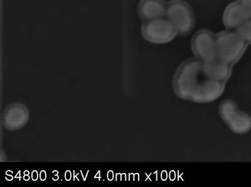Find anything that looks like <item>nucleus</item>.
I'll return each instance as SVG.
<instances>
[{
	"mask_svg": "<svg viewBox=\"0 0 251 187\" xmlns=\"http://www.w3.org/2000/svg\"><path fill=\"white\" fill-rule=\"evenodd\" d=\"M225 84L208 77L202 70V62L197 59L181 64L174 79L175 92L179 97L199 104L216 101L223 94Z\"/></svg>",
	"mask_w": 251,
	"mask_h": 187,
	"instance_id": "obj_1",
	"label": "nucleus"
},
{
	"mask_svg": "<svg viewBox=\"0 0 251 187\" xmlns=\"http://www.w3.org/2000/svg\"><path fill=\"white\" fill-rule=\"evenodd\" d=\"M216 42L217 59L232 66L243 56L248 46L236 31L219 33Z\"/></svg>",
	"mask_w": 251,
	"mask_h": 187,
	"instance_id": "obj_2",
	"label": "nucleus"
},
{
	"mask_svg": "<svg viewBox=\"0 0 251 187\" xmlns=\"http://www.w3.org/2000/svg\"><path fill=\"white\" fill-rule=\"evenodd\" d=\"M165 18L177 35L187 36L194 30L196 19L191 6L183 0H171L167 3Z\"/></svg>",
	"mask_w": 251,
	"mask_h": 187,
	"instance_id": "obj_3",
	"label": "nucleus"
},
{
	"mask_svg": "<svg viewBox=\"0 0 251 187\" xmlns=\"http://www.w3.org/2000/svg\"><path fill=\"white\" fill-rule=\"evenodd\" d=\"M219 113L233 132L244 134L251 129V117L241 112L232 100H224L219 106Z\"/></svg>",
	"mask_w": 251,
	"mask_h": 187,
	"instance_id": "obj_4",
	"label": "nucleus"
},
{
	"mask_svg": "<svg viewBox=\"0 0 251 187\" xmlns=\"http://www.w3.org/2000/svg\"><path fill=\"white\" fill-rule=\"evenodd\" d=\"M141 34L147 41L159 44L169 43L177 35L174 26L165 17L144 22Z\"/></svg>",
	"mask_w": 251,
	"mask_h": 187,
	"instance_id": "obj_5",
	"label": "nucleus"
},
{
	"mask_svg": "<svg viewBox=\"0 0 251 187\" xmlns=\"http://www.w3.org/2000/svg\"><path fill=\"white\" fill-rule=\"evenodd\" d=\"M192 50L196 59L203 63L217 60L216 35L211 31L201 30L193 37Z\"/></svg>",
	"mask_w": 251,
	"mask_h": 187,
	"instance_id": "obj_6",
	"label": "nucleus"
},
{
	"mask_svg": "<svg viewBox=\"0 0 251 187\" xmlns=\"http://www.w3.org/2000/svg\"><path fill=\"white\" fill-rule=\"evenodd\" d=\"M251 18L250 13L237 0L226 7L224 12L223 21L225 27L230 30L237 29Z\"/></svg>",
	"mask_w": 251,
	"mask_h": 187,
	"instance_id": "obj_7",
	"label": "nucleus"
},
{
	"mask_svg": "<svg viewBox=\"0 0 251 187\" xmlns=\"http://www.w3.org/2000/svg\"><path fill=\"white\" fill-rule=\"evenodd\" d=\"M167 3L163 0H141L138 6L139 17L143 22L165 18Z\"/></svg>",
	"mask_w": 251,
	"mask_h": 187,
	"instance_id": "obj_8",
	"label": "nucleus"
},
{
	"mask_svg": "<svg viewBox=\"0 0 251 187\" xmlns=\"http://www.w3.org/2000/svg\"><path fill=\"white\" fill-rule=\"evenodd\" d=\"M29 118L27 109L22 104H14L4 111V126L8 130H18L28 122Z\"/></svg>",
	"mask_w": 251,
	"mask_h": 187,
	"instance_id": "obj_9",
	"label": "nucleus"
},
{
	"mask_svg": "<svg viewBox=\"0 0 251 187\" xmlns=\"http://www.w3.org/2000/svg\"><path fill=\"white\" fill-rule=\"evenodd\" d=\"M202 70L210 79L226 83L231 75L232 66L217 60L208 63L202 62Z\"/></svg>",
	"mask_w": 251,
	"mask_h": 187,
	"instance_id": "obj_10",
	"label": "nucleus"
},
{
	"mask_svg": "<svg viewBox=\"0 0 251 187\" xmlns=\"http://www.w3.org/2000/svg\"><path fill=\"white\" fill-rule=\"evenodd\" d=\"M236 32L246 43L251 44V19L241 24L236 29Z\"/></svg>",
	"mask_w": 251,
	"mask_h": 187,
	"instance_id": "obj_11",
	"label": "nucleus"
},
{
	"mask_svg": "<svg viewBox=\"0 0 251 187\" xmlns=\"http://www.w3.org/2000/svg\"><path fill=\"white\" fill-rule=\"evenodd\" d=\"M238 1L251 15V0H238Z\"/></svg>",
	"mask_w": 251,
	"mask_h": 187,
	"instance_id": "obj_12",
	"label": "nucleus"
},
{
	"mask_svg": "<svg viewBox=\"0 0 251 187\" xmlns=\"http://www.w3.org/2000/svg\"><path fill=\"white\" fill-rule=\"evenodd\" d=\"M46 178H47V174H46V171H44V170L41 171V172H40V180H42V181H44V180L46 179Z\"/></svg>",
	"mask_w": 251,
	"mask_h": 187,
	"instance_id": "obj_13",
	"label": "nucleus"
},
{
	"mask_svg": "<svg viewBox=\"0 0 251 187\" xmlns=\"http://www.w3.org/2000/svg\"><path fill=\"white\" fill-rule=\"evenodd\" d=\"M65 178H66V180H67V181H69V180L71 179L72 174L71 171H66V173H65Z\"/></svg>",
	"mask_w": 251,
	"mask_h": 187,
	"instance_id": "obj_14",
	"label": "nucleus"
},
{
	"mask_svg": "<svg viewBox=\"0 0 251 187\" xmlns=\"http://www.w3.org/2000/svg\"><path fill=\"white\" fill-rule=\"evenodd\" d=\"M113 171L110 170L107 173V179L109 180V181H111L113 179Z\"/></svg>",
	"mask_w": 251,
	"mask_h": 187,
	"instance_id": "obj_15",
	"label": "nucleus"
},
{
	"mask_svg": "<svg viewBox=\"0 0 251 187\" xmlns=\"http://www.w3.org/2000/svg\"><path fill=\"white\" fill-rule=\"evenodd\" d=\"M38 179V173H37V171H33V172H32V179L33 180H34V181H35V180H37Z\"/></svg>",
	"mask_w": 251,
	"mask_h": 187,
	"instance_id": "obj_16",
	"label": "nucleus"
},
{
	"mask_svg": "<svg viewBox=\"0 0 251 187\" xmlns=\"http://www.w3.org/2000/svg\"><path fill=\"white\" fill-rule=\"evenodd\" d=\"M6 179L7 180H13V177L12 175H7L6 177Z\"/></svg>",
	"mask_w": 251,
	"mask_h": 187,
	"instance_id": "obj_17",
	"label": "nucleus"
},
{
	"mask_svg": "<svg viewBox=\"0 0 251 187\" xmlns=\"http://www.w3.org/2000/svg\"><path fill=\"white\" fill-rule=\"evenodd\" d=\"M24 179L25 180H26V181H28V180H29V179H30V177H29L28 175H25L24 177Z\"/></svg>",
	"mask_w": 251,
	"mask_h": 187,
	"instance_id": "obj_18",
	"label": "nucleus"
},
{
	"mask_svg": "<svg viewBox=\"0 0 251 187\" xmlns=\"http://www.w3.org/2000/svg\"><path fill=\"white\" fill-rule=\"evenodd\" d=\"M100 171H99L98 173V174L96 175V176H95L96 179V178H99V179L100 180Z\"/></svg>",
	"mask_w": 251,
	"mask_h": 187,
	"instance_id": "obj_19",
	"label": "nucleus"
},
{
	"mask_svg": "<svg viewBox=\"0 0 251 187\" xmlns=\"http://www.w3.org/2000/svg\"><path fill=\"white\" fill-rule=\"evenodd\" d=\"M20 173L21 172H20V171H19V173H18L17 176H16L15 177L16 179H17V178H19L20 180L21 179V177L20 176Z\"/></svg>",
	"mask_w": 251,
	"mask_h": 187,
	"instance_id": "obj_20",
	"label": "nucleus"
},
{
	"mask_svg": "<svg viewBox=\"0 0 251 187\" xmlns=\"http://www.w3.org/2000/svg\"><path fill=\"white\" fill-rule=\"evenodd\" d=\"M24 175H29V171H24Z\"/></svg>",
	"mask_w": 251,
	"mask_h": 187,
	"instance_id": "obj_21",
	"label": "nucleus"
}]
</instances>
